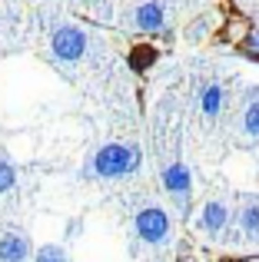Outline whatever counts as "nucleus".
I'll list each match as a JSON object with an SVG mask.
<instances>
[{"mask_svg":"<svg viewBox=\"0 0 259 262\" xmlns=\"http://www.w3.org/2000/svg\"><path fill=\"white\" fill-rule=\"evenodd\" d=\"M156 57H160V53H156V47L140 43V47H133V50H130L126 63H130V70H133V73H146L149 67L156 63Z\"/></svg>","mask_w":259,"mask_h":262,"instance_id":"nucleus-9","label":"nucleus"},{"mask_svg":"<svg viewBox=\"0 0 259 262\" xmlns=\"http://www.w3.org/2000/svg\"><path fill=\"white\" fill-rule=\"evenodd\" d=\"M50 50L60 63H80L87 57V33L80 27H70V24L57 27L50 33Z\"/></svg>","mask_w":259,"mask_h":262,"instance_id":"nucleus-3","label":"nucleus"},{"mask_svg":"<svg viewBox=\"0 0 259 262\" xmlns=\"http://www.w3.org/2000/svg\"><path fill=\"white\" fill-rule=\"evenodd\" d=\"M243 133L249 140H259V100H249L243 110Z\"/></svg>","mask_w":259,"mask_h":262,"instance_id":"nucleus-11","label":"nucleus"},{"mask_svg":"<svg viewBox=\"0 0 259 262\" xmlns=\"http://www.w3.org/2000/svg\"><path fill=\"white\" fill-rule=\"evenodd\" d=\"M33 262H70V256H67L63 246H40Z\"/></svg>","mask_w":259,"mask_h":262,"instance_id":"nucleus-12","label":"nucleus"},{"mask_svg":"<svg viewBox=\"0 0 259 262\" xmlns=\"http://www.w3.org/2000/svg\"><path fill=\"white\" fill-rule=\"evenodd\" d=\"M133 24H136V30H143V33H160L163 24H166V10H163L160 0H146V4L136 7Z\"/></svg>","mask_w":259,"mask_h":262,"instance_id":"nucleus-6","label":"nucleus"},{"mask_svg":"<svg viewBox=\"0 0 259 262\" xmlns=\"http://www.w3.org/2000/svg\"><path fill=\"white\" fill-rule=\"evenodd\" d=\"M13 183H17V169H13L10 163H4V160H0V192H7Z\"/></svg>","mask_w":259,"mask_h":262,"instance_id":"nucleus-14","label":"nucleus"},{"mask_svg":"<svg viewBox=\"0 0 259 262\" xmlns=\"http://www.w3.org/2000/svg\"><path fill=\"white\" fill-rule=\"evenodd\" d=\"M160 179H163V189L173 196V203L186 212L189 209V192H193V173H189V166L186 163H169Z\"/></svg>","mask_w":259,"mask_h":262,"instance_id":"nucleus-4","label":"nucleus"},{"mask_svg":"<svg viewBox=\"0 0 259 262\" xmlns=\"http://www.w3.org/2000/svg\"><path fill=\"white\" fill-rule=\"evenodd\" d=\"M240 53L249 60H259V30H249L246 37L240 40Z\"/></svg>","mask_w":259,"mask_h":262,"instance_id":"nucleus-13","label":"nucleus"},{"mask_svg":"<svg viewBox=\"0 0 259 262\" xmlns=\"http://www.w3.org/2000/svg\"><path fill=\"white\" fill-rule=\"evenodd\" d=\"M143 163V153L140 146L133 143H103V146L93 153V163H90V176H100V179H123V176H133Z\"/></svg>","mask_w":259,"mask_h":262,"instance_id":"nucleus-1","label":"nucleus"},{"mask_svg":"<svg viewBox=\"0 0 259 262\" xmlns=\"http://www.w3.org/2000/svg\"><path fill=\"white\" fill-rule=\"evenodd\" d=\"M133 229H136V236H140V243L166 246L169 236H173V219H169V212L160 209V206H146V209L136 212Z\"/></svg>","mask_w":259,"mask_h":262,"instance_id":"nucleus-2","label":"nucleus"},{"mask_svg":"<svg viewBox=\"0 0 259 262\" xmlns=\"http://www.w3.org/2000/svg\"><path fill=\"white\" fill-rule=\"evenodd\" d=\"M223 103H226V90L220 83H209L200 90V110L203 116H209V120H216V116L223 113Z\"/></svg>","mask_w":259,"mask_h":262,"instance_id":"nucleus-8","label":"nucleus"},{"mask_svg":"<svg viewBox=\"0 0 259 262\" xmlns=\"http://www.w3.org/2000/svg\"><path fill=\"white\" fill-rule=\"evenodd\" d=\"M30 259V243L20 232H4L0 236V262H27Z\"/></svg>","mask_w":259,"mask_h":262,"instance_id":"nucleus-7","label":"nucleus"},{"mask_svg":"<svg viewBox=\"0 0 259 262\" xmlns=\"http://www.w3.org/2000/svg\"><path fill=\"white\" fill-rule=\"evenodd\" d=\"M240 229L246 232L249 239H259V203H256V199L243 203V209H240Z\"/></svg>","mask_w":259,"mask_h":262,"instance_id":"nucleus-10","label":"nucleus"},{"mask_svg":"<svg viewBox=\"0 0 259 262\" xmlns=\"http://www.w3.org/2000/svg\"><path fill=\"white\" fill-rule=\"evenodd\" d=\"M196 226H200L206 236H220V232L229 226V206L223 203V199H209V203H203L200 216H196Z\"/></svg>","mask_w":259,"mask_h":262,"instance_id":"nucleus-5","label":"nucleus"}]
</instances>
